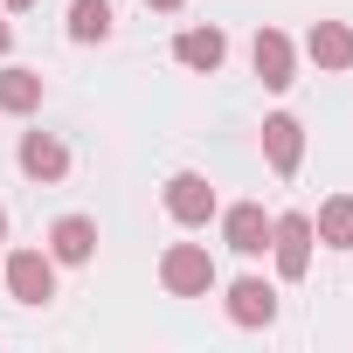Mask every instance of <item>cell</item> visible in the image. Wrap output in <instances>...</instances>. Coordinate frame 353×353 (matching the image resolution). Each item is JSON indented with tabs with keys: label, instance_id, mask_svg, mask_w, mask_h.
Listing matches in <instances>:
<instances>
[{
	"label": "cell",
	"instance_id": "cell-15",
	"mask_svg": "<svg viewBox=\"0 0 353 353\" xmlns=\"http://www.w3.org/2000/svg\"><path fill=\"white\" fill-rule=\"evenodd\" d=\"M111 35V0H70V42H104Z\"/></svg>",
	"mask_w": 353,
	"mask_h": 353
},
{
	"label": "cell",
	"instance_id": "cell-12",
	"mask_svg": "<svg viewBox=\"0 0 353 353\" xmlns=\"http://www.w3.org/2000/svg\"><path fill=\"white\" fill-rule=\"evenodd\" d=\"M173 56H181L188 70H222V56H229V42H222V28H188L181 42H173Z\"/></svg>",
	"mask_w": 353,
	"mask_h": 353
},
{
	"label": "cell",
	"instance_id": "cell-11",
	"mask_svg": "<svg viewBox=\"0 0 353 353\" xmlns=\"http://www.w3.org/2000/svg\"><path fill=\"white\" fill-rule=\"evenodd\" d=\"M305 56H312L319 70H353V28H346V21H319V28L305 35Z\"/></svg>",
	"mask_w": 353,
	"mask_h": 353
},
{
	"label": "cell",
	"instance_id": "cell-8",
	"mask_svg": "<svg viewBox=\"0 0 353 353\" xmlns=\"http://www.w3.org/2000/svg\"><path fill=\"white\" fill-rule=\"evenodd\" d=\"M21 173H28V181H63V173H70V145L56 132H28L21 139Z\"/></svg>",
	"mask_w": 353,
	"mask_h": 353
},
{
	"label": "cell",
	"instance_id": "cell-3",
	"mask_svg": "<svg viewBox=\"0 0 353 353\" xmlns=\"http://www.w3.org/2000/svg\"><path fill=\"white\" fill-rule=\"evenodd\" d=\"M0 277H8V291H14L21 305H49V298H56V256H49V250H14Z\"/></svg>",
	"mask_w": 353,
	"mask_h": 353
},
{
	"label": "cell",
	"instance_id": "cell-13",
	"mask_svg": "<svg viewBox=\"0 0 353 353\" xmlns=\"http://www.w3.org/2000/svg\"><path fill=\"white\" fill-rule=\"evenodd\" d=\"M42 104V77L35 70H0V111L8 118H28Z\"/></svg>",
	"mask_w": 353,
	"mask_h": 353
},
{
	"label": "cell",
	"instance_id": "cell-6",
	"mask_svg": "<svg viewBox=\"0 0 353 353\" xmlns=\"http://www.w3.org/2000/svg\"><path fill=\"white\" fill-rule=\"evenodd\" d=\"M250 56H256V77H263V90H291V83H298V49H291V35L263 28Z\"/></svg>",
	"mask_w": 353,
	"mask_h": 353
},
{
	"label": "cell",
	"instance_id": "cell-1",
	"mask_svg": "<svg viewBox=\"0 0 353 353\" xmlns=\"http://www.w3.org/2000/svg\"><path fill=\"white\" fill-rule=\"evenodd\" d=\"M159 284H166L173 298H208V291H215V256H208L201 243H173V250L159 256Z\"/></svg>",
	"mask_w": 353,
	"mask_h": 353
},
{
	"label": "cell",
	"instance_id": "cell-18",
	"mask_svg": "<svg viewBox=\"0 0 353 353\" xmlns=\"http://www.w3.org/2000/svg\"><path fill=\"white\" fill-rule=\"evenodd\" d=\"M8 8H14V14H21V8H35V0H8Z\"/></svg>",
	"mask_w": 353,
	"mask_h": 353
},
{
	"label": "cell",
	"instance_id": "cell-7",
	"mask_svg": "<svg viewBox=\"0 0 353 353\" xmlns=\"http://www.w3.org/2000/svg\"><path fill=\"white\" fill-rule=\"evenodd\" d=\"M263 159H270L277 173H298V159H305V125H298L291 111L263 118Z\"/></svg>",
	"mask_w": 353,
	"mask_h": 353
},
{
	"label": "cell",
	"instance_id": "cell-17",
	"mask_svg": "<svg viewBox=\"0 0 353 353\" xmlns=\"http://www.w3.org/2000/svg\"><path fill=\"white\" fill-rule=\"evenodd\" d=\"M8 42H14V28H8V21H0V56H8Z\"/></svg>",
	"mask_w": 353,
	"mask_h": 353
},
{
	"label": "cell",
	"instance_id": "cell-14",
	"mask_svg": "<svg viewBox=\"0 0 353 353\" xmlns=\"http://www.w3.org/2000/svg\"><path fill=\"white\" fill-rule=\"evenodd\" d=\"M312 236H319V243H332V250H353V194H332V201L319 208Z\"/></svg>",
	"mask_w": 353,
	"mask_h": 353
},
{
	"label": "cell",
	"instance_id": "cell-2",
	"mask_svg": "<svg viewBox=\"0 0 353 353\" xmlns=\"http://www.w3.org/2000/svg\"><path fill=\"white\" fill-rule=\"evenodd\" d=\"M312 215H277L270 222V256H277V277L284 284H298L305 270H312Z\"/></svg>",
	"mask_w": 353,
	"mask_h": 353
},
{
	"label": "cell",
	"instance_id": "cell-4",
	"mask_svg": "<svg viewBox=\"0 0 353 353\" xmlns=\"http://www.w3.org/2000/svg\"><path fill=\"white\" fill-rule=\"evenodd\" d=\"M270 222H277V215H263L256 201H236V208L222 215V243H229L236 256H263V250H270Z\"/></svg>",
	"mask_w": 353,
	"mask_h": 353
},
{
	"label": "cell",
	"instance_id": "cell-5",
	"mask_svg": "<svg viewBox=\"0 0 353 353\" xmlns=\"http://www.w3.org/2000/svg\"><path fill=\"white\" fill-rule=\"evenodd\" d=\"M166 215L188 222V229H201L215 215V188L201 181V173H173V181H166Z\"/></svg>",
	"mask_w": 353,
	"mask_h": 353
},
{
	"label": "cell",
	"instance_id": "cell-10",
	"mask_svg": "<svg viewBox=\"0 0 353 353\" xmlns=\"http://www.w3.org/2000/svg\"><path fill=\"white\" fill-rule=\"evenodd\" d=\"M229 319H236V325H270V319H277V291H270L263 277H236V284H229Z\"/></svg>",
	"mask_w": 353,
	"mask_h": 353
},
{
	"label": "cell",
	"instance_id": "cell-19",
	"mask_svg": "<svg viewBox=\"0 0 353 353\" xmlns=\"http://www.w3.org/2000/svg\"><path fill=\"white\" fill-rule=\"evenodd\" d=\"M0 236H8V208H0Z\"/></svg>",
	"mask_w": 353,
	"mask_h": 353
},
{
	"label": "cell",
	"instance_id": "cell-16",
	"mask_svg": "<svg viewBox=\"0 0 353 353\" xmlns=\"http://www.w3.org/2000/svg\"><path fill=\"white\" fill-rule=\"evenodd\" d=\"M145 8H159V14H173V8H181V0H145Z\"/></svg>",
	"mask_w": 353,
	"mask_h": 353
},
{
	"label": "cell",
	"instance_id": "cell-9",
	"mask_svg": "<svg viewBox=\"0 0 353 353\" xmlns=\"http://www.w3.org/2000/svg\"><path fill=\"white\" fill-rule=\"evenodd\" d=\"M49 256H56V263H90V256H97V222H90V215H63V222L49 229Z\"/></svg>",
	"mask_w": 353,
	"mask_h": 353
}]
</instances>
